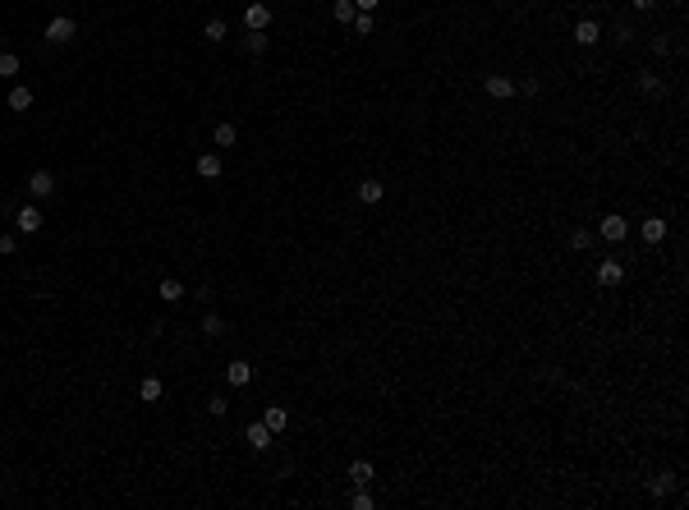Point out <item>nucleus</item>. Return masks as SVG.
<instances>
[{
  "mask_svg": "<svg viewBox=\"0 0 689 510\" xmlns=\"http://www.w3.org/2000/svg\"><path fill=\"white\" fill-rule=\"evenodd\" d=\"M23 69V60L14 56V51H0V78H14Z\"/></svg>",
  "mask_w": 689,
  "mask_h": 510,
  "instance_id": "24",
  "label": "nucleus"
},
{
  "mask_svg": "<svg viewBox=\"0 0 689 510\" xmlns=\"http://www.w3.org/2000/svg\"><path fill=\"white\" fill-rule=\"evenodd\" d=\"M244 51H249V56H262L267 51V33H249L244 37Z\"/></svg>",
  "mask_w": 689,
  "mask_h": 510,
  "instance_id": "25",
  "label": "nucleus"
},
{
  "mask_svg": "<svg viewBox=\"0 0 689 510\" xmlns=\"http://www.w3.org/2000/svg\"><path fill=\"white\" fill-rule=\"evenodd\" d=\"M588 244H593V234L584 230V225H579V230H570V248H575V253H584Z\"/></svg>",
  "mask_w": 689,
  "mask_h": 510,
  "instance_id": "28",
  "label": "nucleus"
},
{
  "mask_svg": "<svg viewBox=\"0 0 689 510\" xmlns=\"http://www.w3.org/2000/svg\"><path fill=\"white\" fill-rule=\"evenodd\" d=\"M575 42H579V46H598L602 42V23L598 19H579V23H575Z\"/></svg>",
  "mask_w": 689,
  "mask_h": 510,
  "instance_id": "11",
  "label": "nucleus"
},
{
  "mask_svg": "<svg viewBox=\"0 0 689 510\" xmlns=\"http://www.w3.org/2000/svg\"><path fill=\"white\" fill-rule=\"evenodd\" d=\"M207 414H212V419H225V414H230V400L225 396H212L207 400Z\"/></svg>",
  "mask_w": 689,
  "mask_h": 510,
  "instance_id": "29",
  "label": "nucleus"
},
{
  "mask_svg": "<svg viewBox=\"0 0 689 510\" xmlns=\"http://www.w3.org/2000/svg\"><path fill=\"white\" fill-rule=\"evenodd\" d=\"M671 5H685V0H671Z\"/></svg>",
  "mask_w": 689,
  "mask_h": 510,
  "instance_id": "35",
  "label": "nucleus"
},
{
  "mask_svg": "<svg viewBox=\"0 0 689 510\" xmlns=\"http://www.w3.org/2000/svg\"><path fill=\"white\" fill-rule=\"evenodd\" d=\"M46 42H51V46H65V42H74V37H78V23L74 19H69V14H55V19L51 23H46Z\"/></svg>",
  "mask_w": 689,
  "mask_h": 510,
  "instance_id": "1",
  "label": "nucleus"
},
{
  "mask_svg": "<svg viewBox=\"0 0 689 510\" xmlns=\"http://www.w3.org/2000/svg\"><path fill=\"white\" fill-rule=\"evenodd\" d=\"M538 88H542L538 78H524V83H519V92H524V97H538Z\"/></svg>",
  "mask_w": 689,
  "mask_h": 510,
  "instance_id": "32",
  "label": "nucleus"
},
{
  "mask_svg": "<svg viewBox=\"0 0 689 510\" xmlns=\"http://www.w3.org/2000/svg\"><path fill=\"white\" fill-rule=\"evenodd\" d=\"M272 437H276V433H272V428H267L262 419H253L249 428H244V442H249L253 451H267V446H272Z\"/></svg>",
  "mask_w": 689,
  "mask_h": 510,
  "instance_id": "7",
  "label": "nucleus"
},
{
  "mask_svg": "<svg viewBox=\"0 0 689 510\" xmlns=\"http://www.w3.org/2000/svg\"><path fill=\"white\" fill-rule=\"evenodd\" d=\"M350 506H354V510H372V492H368V488H359V492L350 497Z\"/></svg>",
  "mask_w": 689,
  "mask_h": 510,
  "instance_id": "31",
  "label": "nucleus"
},
{
  "mask_svg": "<svg viewBox=\"0 0 689 510\" xmlns=\"http://www.w3.org/2000/svg\"><path fill=\"white\" fill-rule=\"evenodd\" d=\"M193 170H198V179H221V152H202Z\"/></svg>",
  "mask_w": 689,
  "mask_h": 510,
  "instance_id": "14",
  "label": "nucleus"
},
{
  "mask_svg": "<svg viewBox=\"0 0 689 510\" xmlns=\"http://www.w3.org/2000/svg\"><path fill=\"white\" fill-rule=\"evenodd\" d=\"M345 478H350L354 488H372V478H377V469H372V460H354V465L345 469Z\"/></svg>",
  "mask_w": 689,
  "mask_h": 510,
  "instance_id": "10",
  "label": "nucleus"
},
{
  "mask_svg": "<svg viewBox=\"0 0 689 510\" xmlns=\"http://www.w3.org/2000/svg\"><path fill=\"white\" fill-rule=\"evenodd\" d=\"M202 37H207V42H221V37H230V23L225 19H207L202 23Z\"/></svg>",
  "mask_w": 689,
  "mask_h": 510,
  "instance_id": "22",
  "label": "nucleus"
},
{
  "mask_svg": "<svg viewBox=\"0 0 689 510\" xmlns=\"http://www.w3.org/2000/svg\"><path fill=\"white\" fill-rule=\"evenodd\" d=\"M225 382H230L235 391L249 387V382H253V363H244V359H230V363H225Z\"/></svg>",
  "mask_w": 689,
  "mask_h": 510,
  "instance_id": "9",
  "label": "nucleus"
},
{
  "mask_svg": "<svg viewBox=\"0 0 689 510\" xmlns=\"http://www.w3.org/2000/svg\"><path fill=\"white\" fill-rule=\"evenodd\" d=\"M14 230L19 234H37L42 230V211H37V202H28V207L14 211Z\"/></svg>",
  "mask_w": 689,
  "mask_h": 510,
  "instance_id": "6",
  "label": "nucleus"
},
{
  "mask_svg": "<svg viewBox=\"0 0 689 510\" xmlns=\"http://www.w3.org/2000/svg\"><path fill=\"white\" fill-rule=\"evenodd\" d=\"M161 396H165V382L161 377H142L138 382V400H142V405H156Z\"/></svg>",
  "mask_w": 689,
  "mask_h": 510,
  "instance_id": "15",
  "label": "nucleus"
},
{
  "mask_svg": "<svg viewBox=\"0 0 689 510\" xmlns=\"http://www.w3.org/2000/svg\"><path fill=\"white\" fill-rule=\"evenodd\" d=\"M671 492H676V474H653L648 478V497H671Z\"/></svg>",
  "mask_w": 689,
  "mask_h": 510,
  "instance_id": "17",
  "label": "nucleus"
},
{
  "mask_svg": "<svg viewBox=\"0 0 689 510\" xmlns=\"http://www.w3.org/2000/svg\"><path fill=\"white\" fill-rule=\"evenodd\" d=\"M244 28H249V33H267V28H272V5L253 0L249 10H244Z\"/></svg>",
  "mask_w": 689,
  "mask_h": 510,
  "instance_id": "3",
  "label": "nucleus"
},
{
  "mask_svg": "<svg viewBox=\"0 0 689 510\" xmlns=\"http://www.w3.org/2000/svg\"><path fill=\"white\" fill-rule=\"evenodd\" d=\"M331 14H336V23H345V28H350L359 10H354V0H336V5H331Z\"/></svg>",
  "mask_w": 689,
  "mask_h": 510,
  "instance_id": "23",
  "label": "nucleus"
},
{
  "mask_svg": "<svg viewBox=\"0 0 689 510\" xmlns=\"http://www.w3.org/2000/svg\"><path fill=\"white\" fill-rule=\"evenodd\" d=\"M156 299H161V303H179V299H184V285H179L175 276H161V285H156Z\"/></svg>",
  "mask_w": 689,
  "mask_h": 510,
  "instance_id": "18",
  "label": "nucleus"
},
{
  "mask_svg": "<svg viewBox=\"0 0 689 510\" xmlns=\"http://www.w3.org/2000/svg\"><path fill=\"white\" fill-rule=\"evenodd\" d=\"M639 234H644V244H662V239H667V221H662V216H648V221L639 225Z\"/></svg>",
  "mask_w": 689,
  "mask_h": 510,
  "instance_id": "16",
  "label": "nucleus"
},
{
  "mask_svg": "<svg viewBox=\"0 0 689 510\" xmlns=\"http://www.w3.org/2000/svg\"><path fill=\"white\" fill-rule=\"evenodd\" d=\"M19 253V230L14 234H0V257H14Z\"/></svg>",
  "mask_w": 689,
  "mask_h": 510,
  "instance_id": "30",
  "label": "nucleus"
},
{
  "mask_svg": "<svg viewBox=\"0 0 689 510\" xmlns=\"http://www.w3.org/2000/svg\"><path fill=\"white\" fill-rule=\"evenodd\" d=\"M262 423L272 428V433H285V428H290V410H285V405H267V410H262Z\"/></svg>",
  "mask_w": 689,
  "mask_h": 510,
  "instance_id": "13",
  "label": "nucleus"
},
{
  "mask_svg": "<svg viewBox=\"0 0 689 510\" xmlns=\"http://www.w3.org/2000/svg\"><path fill=\"white\" fill-rule=\"evenodd\" d=\"M377 5H382V0H354V10H359V14H372Z\"/></svg>",
  "mask_w": 689,
  "mask_h": 510,
  "instance_id": "33",
  "label": "nucleus"
},
{
  "mask_svg": "<svg viewBox=\"0 0 689 510\" xmlns=\"http://www.w3.org/2000/svg\"><path fill=\"white\" fill-rule=\"evenodd\" d=\"M225 331H230L225 317H216V313H207V317H202V336H207V340H221Z\"/></svg>",
  "mask_w": 689,
  "mask_h": 510,
  "instance_id": "21",
  "label": "nucleus"
},
{
  "mask_svg": "<svg viewBox=\"0 0 689 510\" xmlns=\"http://www.w3.org/2000/svg\"><path fill=\"white\" fill-rule=\"evenodd\" d=\"M28 193H33L37 202L51 198V193H55V175H51V170H33V175H28Z\"/></svg>",
  "mask_w": 689,
  "mask_h": 510,
  "instance_id": "8",
  "label": "nucleus"
},
{
  "mask_svg": "<svg viewBox=\"0 0 689 510\" xmlns=\"http://www.w3.org/2000/svg\"><path fill=\"white\" fill-rule=\"evenodd\" d=\"M598 234L607 239V244H625V234H630V221H625L621 211H607L598 221Z\"/></svg>",
  "mask_w": 689,
  "mask_h": 510,
  "instance_id": "2",
  "label": "nucleus"
},
{
  "mask_svg": "<svg viewBox=\"0 0 689 510\" xmlns=\"http://www.w3.org/2000/svg\"><path fill=\"white\" fill-rule=\"evenodd\" d=\"M639 92H648V97H662V78H657V74H639Z\"/></svg>",
  "mask_w": 689,
  "mask_h": 510,
  "instance_id": "26",
  "label": "nucleus"
},
{
  "mask_svg": "<svg viewBox=\"0 0 689 510\" xmlns=\"http://www.w3.org/2000/svg\"><path fill=\"white\" fill-rule=\"evenodd\" d=\"M482 92L492 101H505V97H514V78L510 74H487L482 78Z\"/></svg>",
  "mask_w": 689,
  "mask_h": 510,
  "instance_id": "5",
  "label": "nucleus"
},
{
  "mask_svg": "<svg viewBox=\"0 0 689 510\" xmlns=\"http://www.w3.org/2000/svg\"><path fill=\"white\" fill-rule=\"evenodd\" d=\"M354 33L359 37H372V28H377V19H372V14H354V23H350Z\"/></svg>",
  "mask_w": 689,
  "mask_h": 510,
  "instance_id": "27",
  "label": "nucleus"
},
{
  "mask_svg": "<svg viewBox=\"0 0 689 510\" xmlns=\"http://www.w3.org/2000/svg\"><path fill=\"white\" fill-rule=\"evenodd\" d=\"M5 106H10V111H28V106H33V88H10V97H5Z\"/></svg>",
  "mask_w": 689,
  "mask_h": 510,
  "instance_id": "20",
  "label": "nucleus"
},
{
  "mask_svg": "<svg viewBox=\"0 0 689 510\" xmlns=\"http://www.w3.org/2000/svg\"><path fill=\"white\" fill-rule=\"evenodd\" d=\"M382 198H386V184H382V179H363V184H359V202H363V207H377Z\"/></svg>",
  "mask_w": 689,
  "mask_h": 510,
  "instance_id": "12",
  "label": "nucleus"
},
{
  "mask_svg": "<svg viewBox=\"0 0 689 510\" xmlns=\"http://www.w3.org/2000/svg\"><path fill=\"white\" fill-rule=\"evenodd\" d=\"M621 280H625V262L621 257H602L598 262V285L612 290V285H621Z\"/></svg>",
  "mask_w": 689,
  "mask_h": 510,
  "instance_id": "4",
  "label": "nucleus"
},
{
  "mask_svg": "<svg viewBox=\"0 0 689 510\" xmlns=\"http://www.w3.org/2000/svg\"><path fill=\"white\" fill-rule=\"evenodd\" d=\"M212 143H216V147H235V143H239V129H235L230 120H221L216 129H212Z\"/></svg>",
  "mask_w": 689,
  "mask_h": 510,
  "instance_id": "19",
  "label": "nucleus"
},
{
  "mask_svg": "<svg viewBox=\"0 0 689 510\" xmlns=\"http://www.w3.org/2000/svg\"><path fill=\"white\" fill-rule=\"evenodd\" d=\"M630 5H635V10H639V14H644V10H653L657 0H630Z\"/></svg>",
  "mask_w": 689,
  "mask_h": 510,
  "instance_id": "34",
  "label": "nucleus"
}]
</instances>
